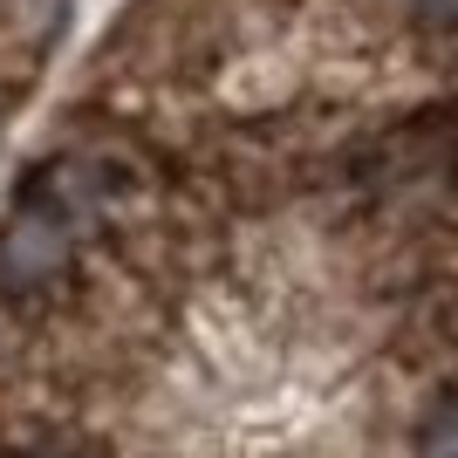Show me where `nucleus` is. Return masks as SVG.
Listing matches in <instances>:
<instances>
[]
</instances>
